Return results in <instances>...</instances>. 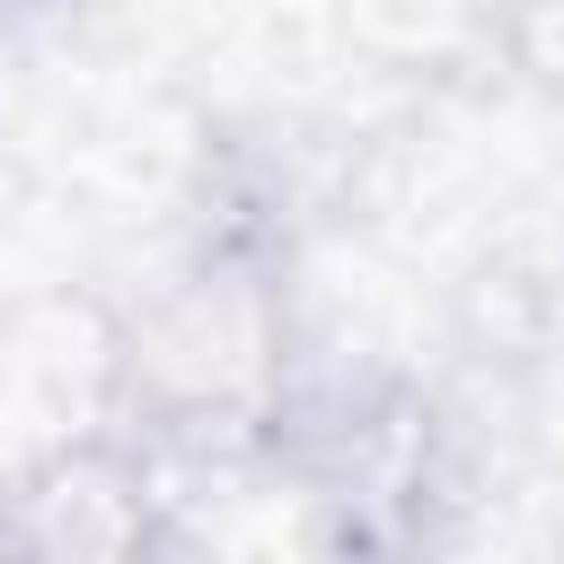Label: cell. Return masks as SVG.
Returning <instances> with one entry per match:
<instances>
[{"mask_svg":"<svg viewBox=\"0 0 564 564\" xmlns=\"http://www.w3.org/2000/svg\"><path fill=\"white\" fill-rule=\"evenodd\" d=\"M0 9H62V0H0Z\"/></svg>","mask_w":564,"mask_h":564,"instance_id":"cell-4","label":"cell"},{"mask_svg":"<svg viewBox=\"0 0 564 564\" xmlns=\"http://www.w3.org/2000/svg\"><path fill=\"white\" fill-rule=\"evenodd\" d=\"M300 361V300L282 256L220 220L132 308H115V423L159 458H264Z\"/></svg>","mask_w":564,"mask_h":564,"instance_id":"cell-1","label":"cell"},{"mask_svg":"<svg viewBox=\"0 0 564 564\" xmlns=\"http://www.w3.org/2000/svg\"><path fill=\"white\" fill-rule=\"evenodd\" d=\"M485 44L546 106H564V0H485Z\"/></svg>","mask_w":564,"mask_h":564,"instance_id":"cell-3","label":"cell"},{"mask_svg":"<svg viewBox=\"0 0 564 564\" xmlns=\"http://www.w3.org/2000/svg\"><path fill=\"white\" fill-rule=\"evenodd\" d=\"M0 564H185L167 458L123 423H79L0 467Z\"/></svg>","mask_w":564,"mask_h":564,"instance_id":"cell-2","label":"cell"}]
</instances>
